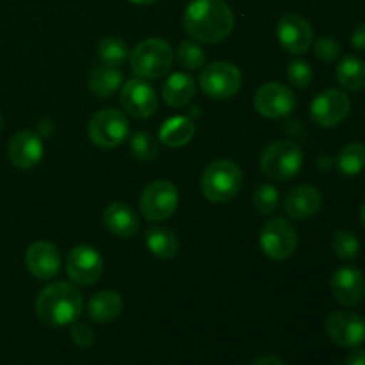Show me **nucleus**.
I'll return each instance as SVG.
<instances>
[{
  "mask_svg": "<svg viewBox=\"0 0 365 365\" xmlns=\"http://www.w3.org/2000/svg\"><path fill=\"white\" fill-rule=\"evenodd\" d=\"M66 271L71 282L89 287L102 277L103 259L98 250L91 248V246H77L68 253Z\"/></svg>",
  "mask_w": 365,
  "mask_h": 365,
  "instance_id": "obj_13",
  "label": "nucleus"
},
{
  "mask_svg": "<svg viewBox=\"0 0 365 365\" xmlns=\"http://www.w3.org/2000/svg\"><path fill=\"white\" fill-rule=\"evenodd\" d=\"M253 103L259 114L269 118V120H280L294 113L296 95L291 88L280 84V82H267L253 96Z\"/></svg>",
  "mask_w": 365,
  "mask_h": 365,
  "instance_id": "obj_10",
  "label": "nucleus"
},
{
  "mask_svg": "<svg viewBox=\"0 0 365 365\" xmlns=\"http://www.w3.org/2000/svg\"><path fill=\"white\" fill-rule=\"evenodd\" d=\"M252 203L255 207L257 212L264 214H273L277 210L278 203H280V195H278V189L273 184H259L257 185L255 192L252 196Z\"/></svg>",
  "mask_w": 365,
  "mask_h": 365,
  "instance_id": "obj_31",
  "label": "nucleus"
},
{
  "mask_svg": "<svg viewBox=\"0 0 365 365\" xmlns=\"http://www.w3.org/2000/svg\"><path fill=\"white\" fill-rule=\"evenodd\" d=\"M260 248L273 260L289 259L298 248V232L284 217H273L260 230Z\"/></svg>",
  "mask_w": 365,
  "mask_h": 365,
  "instance_id": "obj_9",
  "label": "nucleus"
},
{
  "mask_svg": "<svg viewBox=\"0 0 365 365\" xmlns=\"http://www.w3.org/2000/svg\"><path fill=\"white\" fill-rule=\"evenodd\" d=\"M120 102L130 116L139 118V120L153 116L157 113V106H159L153 88L143 78H132V81L125 82Z\"/></svg>",
  "mask_w": 365,
  "mask_h": 365,
  "instance_id": "obj_16",
  "label": "nucleus"
},
{
  "mask_svg": "<svg viewBox=\"0 0 365 365\" xmlns=\"http://www.w3.org/2000/svg\"><path fill=\"white\" fill-rule=\"evenodd\" d=\"M351 45L355 46L359 52H365V21L356 25L355 31L351 34Z\"/></svg>",
  "mask_w": 365,
  "mask_h": 365,
  "instance_id": "obj_36",
  "label": "nucleus"
},
{
  "mask_svg": "<svg viewBox=\"0 0 365 365\" xmlns=\"http://www.w3.org/2000/svg\"><path fill=\"white\" fill-rule=\"evenodd\" d=\"M337 168L346 177H355L365 170V145L349 143L339 152Z\"/></svg>",
  "mask_w": 365,
  "mask_h": 365,
  "instance_id": "obj_27",
  "label": "nucleus"
},
{
  "mask_svg": "<svg viewBox=\"0 0 365 365\" xmlns=\"http://www.w3.org/2000/svg\"><path fill=\"white\" fill-rule=\"evenodd\" d=\"M196 93V82L187 73H173L163 86V98L170 107L180 109L187 106Z\"/></svg>",
  "mask_w": 365,
  "mask_h": 365,
  "instance_id": "obj_22",
  "label": "nucleus"
},
{
  "mask_svg": "<svg viewBox=\"0 0 365 365\" xmlns=\"http://www.w3.org/2000/svg\"><path fill=\"white\" fill-rule=\"evenodd\" d=\"M132 71L143 81L164 77L173 64L175 52L166 39L150 38L135 45L130 52Z\"/></svg>",
  "mask_w": 365,
  "mask_h": 365,
  "instance_id": "obj_3",
  "label": "nucleus"
},
{
  "mask_svg": "<svg viewBox=\"0 0 365 365\" xmlns=\"http://www.w3.org/2000/svg\"><path fill=\"white\" fill-rule=\"evenodd\" d=\"M323 205V195L314 185H296L285 195L284 210L292 220H309Z\"/></svg>",
  "mask_w": 365,
  "mask_h": 365,
  "instance_id": "obj_19",
  "label": "nucleus"
},
{
  "mask_svg": "<svg viewBox=\"0 0 365 365\" xmlns=\"http://www.w3.org/2000/svg\"><path fill=\"white\" fill-rule=\"evenodd\" d=\"M130 123L127 116L118 109H102L93 114L88 125V134L93 145L98 148H116L127 139Z\"/></svg>",
  "mask_w": 365,
  "mask_h": 365,
  "instance_id": "obj_6",
  "label": "nucleus"
},
{
  "mask_svg": "<svg viewBox=\"0 0 365 365\" xmlns=\"http://www.w3.org/2000/svg\"><path fill=\"white\" fill-rule=\"evenodd\" d=\"M184 29L200 43H221L234 31V11L225 0H192L184 13Z\"/></svg>",
  "mask_w": 365,
  "mask_h": 365,
  "instance_id": "obj_1",
  "label": "nucleus"
},
{
  "mask_svg": "<svg viewBox=\"0 0 365 365\" xmlns=\"http://www.w3.org/2000/svg\"><path fill=\"white\" fill-rule=\"evenodd\" d=\"M178 207V191L170 180H153L143 191L139 209L150 223L170 220Z\"/></svg>",
  "mask_w": 365,
  "mask_h": 365,
  "instance_id": "obj_8",
  "label": "nucleus"
},
{
  "mask_svg": "<svg viewBox=\"0 0 365 365\" xmlns=\"http://www.w3.org/2000/svg\"><path fill=\"white\" fill-rule=\"evenodd\" d=\"M150 253L159 259H173L178 253V239L170 228L153 225L145 234Z\"/></svg>",
  "mask_w": 365,
  "mask_h": 365,
  "instance_id": "obj_25",
  "label": "nucleus"
},
{
  "mask_svg": "<svg viewBox=\"0 0 365 365\" xmlns=\"http://www.w3.org/2000/svg\"><path fill=\"white\" fill-rule=\"evenodd\" d=\"M242 86V73L235 64L216 61L205 66L200 75V88L209 98L228 100Z\"/></svg>",
  "mask_w": 365,
  "mask_h": 365,
  "instance_id": "obj_7",
  "label": "nucleus"
},
{
  "mask_svg": "<svg viewBox=\"0 0 365 365\" xmlns=\"http://www.w3.org/2000/svg\"><path fill=\"white\" fill-rule=\"evenodd\" d=\"M130 2L139 4V6H150V4H155L159 2V0H130Z\"/></svg>",
  "mask_w": 365,
  "mask_h": 365,
  "instance_id": "obj_39",
  "label": "nucleus"
},
{
  "mask_svg": "<svg viewBox=\"0 0 365 365\" xmlns=\"http://www.w3.org/2000/svg\"><path fill=\"white\" fill-rule=\"evenodd\" d=\"M0 130H2V116H0Z\"/></svg>",
  "mask_w": 365,
  "mask_h": 365,
  "instance_id": "obj_41",
  "label": "nucleus"
},
{
  "mask_svg": "<svg viewBox=\"0 0 365 365\" xmlns=\"http://www.w3.org/2000/svg\"><path fill=\"white\" fill-rule=\"evenodd\" d=\"M130 150L135 159L148 163L159 155V141L148 132H138L130 141Z\"/></svg>",
  "mask_w": 365,
  "mask_h": 365,
  "instance_id": "obj_32",
  "label": "nucleus"
},
{
  "mask_svg": "<svg viewBox=\"0 0 365 365\" xmlns=\"http://www.w3.org/2000/svg\"><path fill=\"white\" fill-rule=\"evenodd\" d=\"M314 52L324 63H335L342 56V46L331 36H323V38L314 43Z\"/></svg>",
  "mask_w": 365,
  "mask_h": 365,
  "instance_id": "obj_33",
  "label": "nucleus"
},
{
  "mask_svg": "<svg viewBox=\"0 0 365 365\" xmlns=\"http://www.w3.org/2000/svg\"><path fill=\"white\" fill-rule=\"evenodd\" d=\"M324 330L342 348H359L365 342V319L351 310L331 312L324 321Z\"/></svg>",
  "mask_w": 365,
  "mask_h": 365,
  "instance_id": "obj_11",
  "label": "nucleus"
},
{
  "mask_svg": "<svg viewBox=\"0 0 365 365\" xmlns=\"http://www.w3.org/2000/svg\"><path fill=\"white\" fill-rule=\"evenodd\" d=\"M84 299L77 287L66 282H56L43 289L34 303L38 319L52 328H63L73 324L81 317Z\"/></svg>",
  "mask_w": 365,
  "mask_h": 365,
  "instance_id": "obj_2",
  "label": "nucleus"
},
{
  "mask_svg": "<svg viewBox=\"0 0 365 365\" xmlns=\"http://www.w3.org/2000/svg\"><path fill=\"white\" fill-rule=\"evenodd\" d=\"M360 221H362V225L365 228V202L362 203V207H360Z\"/></svg>",
  "mask_w": 365,
  "mask_h": 365,
  "instance_id": "obj_40",
  "label": "nucleus"
},
{
  "mask_svg": "<svg viewBox=\"0 0 365 365\" xmlns=\"http://www.w3.org/2000/svg\"><path fill=\"white\" fill-rule=\"evenodd\" d=\"M314 73H312V68L307 61L303 59H294L287 68V78L292 86L296 88H307L312 81Z\"/></svg>",
  "mask_w": 365,
  "mask_h": 365,
  "instance_id": "obj_34",
  "label": "nucleus"
},
{
  "mask_svg": "<svg viewBox=\"0 0 365 365\" xmlns=\"http://www.w3.org/2000/svg\"><path fill=\"white\" fill-rule=\"evenodd\" d=\"M331 250L342 260H355L360 255V242L353 232L337 230L331 239Z\"/></svg>",
  "mask_w": 365,
  "mask_h": 365,
  "instance_id": "obj_30",
  "label": "nucleus"
},
{
  "mask_svg": "<svg viewBox=\"0 0 365 365\" xmlns=\"http://www.w3.org/2000/svg\"><path fill=\"white\" fill-rule=\"evenodd\" d=\"M349 109H351V102L344 91L327 89L312 100L310 116L319 127L331 128L341 125L348 118Z\"/></svg>",
  "mask_w": 365,
  "mask_h": 365,
  "instance_id": "obj_12",
  "label": "nucleus"
},
{
  "mask_svg": "<svg viewBox=\"0 0 365 365\" xmlns=\"http://www.w3.org/2000/svg\"><path fill=\"white\" fill-rule=\"evenodd\" d=\"M175 59L185 70H200V68L205 66V50L198 45L196 41H182L177 46V52H175Z\"/></svg>",
  "mask_w": 365,
  "mask_h": 365,
  "instance_id": "obj_29",
  "label": "nucleus"
},
{
  "mask_svg": "<svg viewBox=\"0 0 365 365\" xmlns=\"http://www.w3.org/2000/svg\"><path fill=\"white\" fill-rule=\"evenodd\" d=\"M71 339H73V342L78 348L88 349L95 344V331H93L89 324L75 321L73 327H71Z\"/></svg>",
  "mask_w": 365,
  "mask_h": 365,
  "instance_id": "obj_35",
  "label": "nucleus"
},
{
  "mask_svg": "<svg viewBox=\"0 0 365 365\" xmlns=\"http://www.w3.org/2000/svg\"><path fill=\"white\" fill-rule=\"evenodd\" d=\"M303 153L296 143L274 141L264 148L260 157L262 173L273 182H287L302 171Z\"/></svg>",
  "mask_w": 365,
  "mask_h": 365,
  "instance_id": "obj_5",
  "label": "nucleus"
},
{
  "mask_svg": "<svg viewBox=\"0 0 365 365\" xmlns=\"http://www.w3.org/2000/svg\"><path fill=\"white\" fill-rule=\"evenodd\" d=\"M330 291L342 307L359 305L365 296V277L355 266H342L331 274Z\"/></svg>",
  "mask_w": 365,
  "mask_h": 365,
  "instance_id": "obj_15",
  "label": "nucleus"
},
{
  "mask_svg": "<svg viewBox=\"0 0 365 365\" xmlns=\"http://www.w3.org/2000/svg\"><path fill=\"white\" fill-rule=\"evenodd\" d=\"M277 36L280 45L292 56H302L312 46L314 29L303 16L289 13L278 20Z\"/></svg>",
  "mask_w": 365,
  "mask_h": 365,
  "instance_id": "obj_14",
  "label": "nucleus"
},
{
  "mask_svg": "<svg viewBox=\"0 0 365 365\" xmlns=\"http://www.w3.org/2000/svg\"><path fill=\"white\" fill-rule=\"evenodd\" d=\"M344 365H365V348H353V351L346 356Z\"/></svg>",
  "mask_w": 365,
  "mask_h": 365,
  "instance_id": "obj_37",
  "label": "nucleus"
},
{
  "mask_svg": "<svg viewBox=\"0 0 365 365\" xmlns=\"http://www.w3.org/2000/svg\"><path fill=\"white\" fill-rule=\"evenodd\" d=\"M196 128L189 118L185 116H175L170 118L168 121H164V125L160 127L159 139L170 148H180V146L187 145L189 141L195 135Z\"/></svg>",
  "mask_w": 365,
  "mask_h": 365,
  "instance_id": "obj_24",
  "label": "nucleus"
},
{
  "mask_svg": "<svg viewBox=\"0 0 365 365\" xmlns=\"http://www.w3.org/2000/svg\"><path fill=\"white\" fill-rule=\"evenodd\" d=\"M103 225L116 237L130 239L139 230V216L125 203H110L103 209Z\"/></svg>",
  "mask_w": 365,
  "mask_h": 365,
  "instance_id": "obj_20",
  "label": "nucleus"
},
{
  "mask_svg": "<svg viewBox=\"0 0 365 365\" xmlns=\"http://www.w3.org/2000/svg\"><path fill=\"white\" fill-rule=\"evenodd\" d=\"M121 71L107 64H96L88 73V88L98 98H109L121 86Z\"/></svg>",
  "mask_w": 365,
  "mask_h": 365,
  "instance_id": "obj_23",
  "label": "nucleus"
},
{
  "mask_svg": "<svg viewBox=\"0 0 365 365\" xmlns=\"http://www.w3.org/2000/svg\"><path fill=\"white\" fill-rule=\"evenodd\" d=\"M242 187V171L234 160L220 159L207 166L202 175V192L214 203L234 200Z\"/></svg>",
  "mask_w": 365,
  "mask_h": 365,
  "instance_id": "obj_4",
  "label": "nucleus"
},
{
  "mask_svg": "<svg viewBox=\"0 0 365 365\" xmlns=\"http://www.w3.org/2000/svg\"><path fill=\"white\" fill-rule=\"evenodd\" d=\"M337 81L348 91H362V89H365V61L362 57H342L337 66Z\"/></svg>",
  "mask_w": 365,
  "mask_h": 365,
  "instance_id": "obj_26",
  "label": "nucleus"
},
{
  "mask_svg": "<svg viewBox=\"0 0 365 365\" xmlns=\"http://www.w3.org/2000/svg\"><path fill=\"white\" fill-rule=\"evenodd\" d=\"M45 153L41 138L31 130H21L7 145V157L18 170H32L38 166Z\"/></svg>",
  "mask_w": 365,
  "mask_h": 365,
  "instance_id": "obj_17",
  "label": "nucleus"
},
{
  "mask_svg": "<svg viewBox=\"0 0 365 365\" xmlns=\"http://www.w3.org/2000/svg\"><path fill=\"white\" fill-rule=\"evenodd\" d=\"M250 365H284V362H282L277 355H271V353H267V355L257 356V359L253 360Z\"/></svg>",
  "mask_w": 365,
  "mask_h": 365,
  "instance_id": "obj_38",
  "label": "nucleus"
},
{
  "mask_svg": "<svg viewBox=\"0 0 365 365\" xmlns=\"http://www.w3.org/2000/svg\"><path fill=\"white\" fill-rule=\"evenodd\" d=\"M128 56L130 52H128L127 43L118 36H107L98 43V57L102 64L120 68L128 59Z\"/></svg>",
  "mask_w": 365,
  "mask_h": 365,
  "instance_id": "obj_28",
  "label": "nucleus"
},
{
  "mask_svg": "<svg viewBox=\"0 0 365 365\" xmlns=\"http://www.w3.org/2000/svg\"><path fill=\"white\" fill-rule=\"evenodd\" d=\"M25 266L32 277L39 280H52L61 271L59 250L48 241L34 242L25 253Z\"/></svg>",
  "mask_w": 365,
  "mask_h": 365,
  "instance_id": "obj_18",
  "label": "nucleus"
},
{
  "mask_svg": "<svg viewBox=\"0 0 365 365\" xmlns=\"http://www.w3.org/2000/svg\"><path fill=\"white\" fill-rule=\"evenodd\" d=\"M123 310V299L116 291H100L89 299L88 316L95 323L106 324L116 319Z\"/></svg>",
  "mask_w": 365,
  "mask_h": 365,
  "instance_id": "obj_21",
  "label": "nucleus"
}]
</instances>
